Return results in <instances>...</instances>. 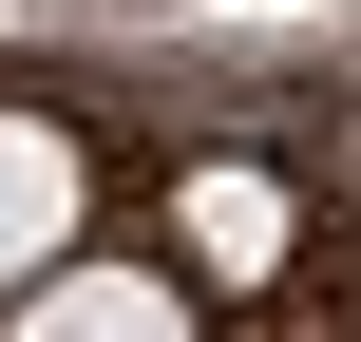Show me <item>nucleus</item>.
I'll return each mask as SVG.
<instances>
[{"instance_id": "f257e3e1", "label": "nucleus", "mask_w": 361, "mask_h": 342, "mask_svg": "<svg viewBox=\"0 0 361 342\" xmlns=\"http://www.w3.org/2000/svg\"><path fill=\"white\" fill-rule=\"evenodd\" d=\"M19 342H190V286H152V267H38Z\"/></svg>"}, {"instance_id": "f03ea898", "label": "nucleus", "mask_w": 361, "mask_h": 342, "mask_svg": "<svg viewBox=\"0 0 361 342\" xmlns=\"http://www.w3.org/2000/svg\"><path fill=\"white\" fill-rule=\"evenodd\" d=\"M76 248V133L57 114H0V286H38Z\"/></svg>"}, {"instance_id": "7ed1b4c3", "label": "nucleus", "mask_w": 361, "mask_h": 342, "mask_svg": "<svg viewBox=\"0 0 361 342\" xmlns=\"http://www.w3.org/2000/svg\"><path fill=\"white\" fill-rule=\"evenodd\" d=\"M190 267H209V286H267V267H286V190H267V171H190Z\"/></svg>"}]
</instances>
